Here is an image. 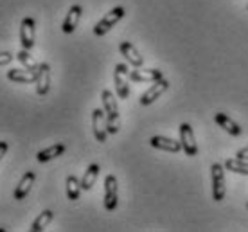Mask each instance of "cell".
I'll use <instances>...</instances> for the list:
<instances>
[{
	"label": "cell",
	"mask_w": 248,
	"mask_h": 232,
	"mask_svg": "<svg viewBox=\"0 0 248 232\" xmlns=\"http://www.w3.org/2000/svg\"><path fill=\"white\" fill-rule=\"evenodd\" d=\"M101 101H103V110H105V113H106V130H108L110 135H115V133L121 130L117 99H115V95H113L110 90H103Z\"/></svg>",
	"instance_id": "obj_1"
},
{
	"label": "cell",
	"mask_w": 248,
	"mask_h": 232,
	"mask_svg": "<svg viewBox=\"0 0 248 232\" xmlns=\"http://www.w3.org/2000/svg\"><path fill=\"white\" fill-rule=\"evenodd\" d=\"M212 175V198L214 201H223L227 186H225V168L219 162H214L211 166Z\"/></svg>",
	"instance_id": "obj_2"
},
{
	"label": "cell",
	"mask_w": 248,
	"mask_h": 232,
	"mask_svg": "<svg viewBox=\"0 0 248 232\" xmlns=\"http://www.w3.org/2000/svg\"><path fill=\"white\" fill-rule=\"evenodd\" d=\"M124 15H126V13H124V7H121V6L113 7L112 11L106 13L105 16H103V18H101L99 22L95 24V27H93V34H95V36H105L106 32L110 31L113 25H115L119 20L123 18Z\"/></svg>",
	"instance_id": "obj_3"
},
{
	"label": "cell",
	"mask_w": 248,
	"mask_h": 232,
	"mask_svg": "<svg viewBox=\"0 0 248 232\" xmlns=\"http://www.w3.org/2000/svg\"><path fill=\"white\" fill-rule=\"evenodd\" d=\"M113 81H115V90H117V95L121 99H128L130 95V72H128V67L124 63H119L115 65V70H113Z\"/></svg>",
	"instance_id": "obj_4"
},
{
	"label": "cell",
	"mask_w": 248,
	"mask_h": 232,
	"mask_svg": "<svg viewBox=\"0 0 248 232\" xmlns=\"http://www.w3.org/2000/svg\"><path fill=\"white\" fill-rule=\"evenodd\" d=\"M180 142L182 150L187 157H196L198 155V144H196V137L192 132V126L189 123H182L180 124Z\"/></svg>",
	"instance_id": "obj_5"
},
{
	"label": "cell",
	"mask_w": 248,
	"mask_h": 232,
	"mask_svg": "<svg viewBox=\"0 0 248 232\" xmlns=\"http://www.w3.org/2000/svg\"><path fill=\"white\" fill-rule=\"evenodd\" d=\"M117 178L115 175H108L105 178V209L106 211H115L119 203V193H117Z\"/></svg>",
	"instance_id": "obj_6"
},
{
	"label": "cell",
	"mask_w": 248,
	"mask_h": 232,
	"mask_svg": "<svg viewBox=\"0 0 248 232\" xmlns=\"http://www.w3.org/2000/svg\"><path fill=\"white\" fill-rule=\"evenodd\" d=\"M168 88H169L168 79H164V77H162V79L155 81L142 95H140V105H142V107H149V105H151V103H155V101L158 99L164 92H168Z\"/></svg>",
	"instance_id": "obj_7"
},
{
	"label": "cell",
	"mask_w": 248,
	"mask_h": 232,
	"mask_svg": "<svg viewBox=\"0 0 248 232\" xmlns=\"http://www.w3.org/2000/svg\"><path fill=\"white\" fill-rule=\"evenodd\" d=\"M92 128H93V137L97 139V142H106V113L101 108H95L92 112Z\"/></svg>",
	"instance_id": "obj_8"
},
{
	"label": "cell",
	"mask_w": 248,
	"mask_h": 232,
	"mask_svg": "<svg viewBox=\"0 0 248 232\" xmlns=\"http://www.w3.org/2000/svg\"><path fill=\"white\" fill-rule=\"evenodd\" d=\"M20 42L22 47L27 50L34 47V20L31 16H25L20 24Z\"/></svg>",
	"instance_id": "obj_9"
},
{
	"label": "cell",
	"mask_w": 248,
	"mask_h": 232,
	"mask_svg": "<svg viewBox=\"0 0 248 232\" xmlns=\"http://www.w3.org/2000/svg\"><path fill=\"white\" fill-rule=\"evenodd\" d=\"M50 88V67L49 63H40L36 70V94L47 95Z\"/></svg>",
	"instance_id": "obj_10"
},
{
	"label": "cell",
	"mask_w": 248,
	"mask_h": 232,
	"mask_svg": "<svg viewBox=\"0 0 248 232\" xmlns=\"http://www.w3.org/2000/svg\"><path fill=\"white\" fill-rule=\"evenodd\" d=\"M164 74H162V70H156V69H148L144 70L140 67H137V70H131L130 72V81H137V83H142V81H151L155 83L158 79H162Z\"/></svg>",
	"instance_id": "obj_11"
},
{
	"label": "cell",
	"mask_w": 248,
	"mask_h": 232,
	"mask_svg": "<svg viewBox=\"0 0 248 232\" xmlns=\"http://www.w3.org/2000/svg\"><path fill=\"white\" fill-rule=\"evenodd\" d=\"M119 50H121V54H123L128 63H131L133 67H142L144 65V58L140 56V52L137 50V47L131 42H121L119 45Z\"/></svg>",
	"instance_id": "obj_12"
},
{
	"label": "cell",
	"mask_w": 248,
	"mask_h": 232,
	"mask_svg": "<svg viewBox=\"0 0 248 232\" xmlns=\"http://www.w3.org/2000/svg\"><path fill=\"white\" fill-rule=\"evenodd\" d=\"M81 15H83V7L78 6V4L68 9L67 16H65V22H63V25H62V29L65 34H72V32L76 31V27H78V24H79V20H81Z\"/></svg>",
	"instance_id": "obj_13"
},
{
	"label": "cell",
	"mask_w": 248,
	"mask_h": 232,
	"mask_svg": "<svg viewBox=\"0 0 248 232\" xmlns=\"http://www.w3.org/2000/svg\"><path fill=\"white\" fill-rule=\"evenodd\" d=\"M149 144L153 146V148H156V150L169 151V153H178V151L182 150V142L173 140V139H168V137H162V135H155V137H151Z\"/></svg>",
	"instance_id": "obj_14"
},
{
	"label": "cell",
	"mask_w": 248,
	"mask_h": 232,
	"mask_svg": "<svg viewBox=\"0 0 248 232\" xmlns=\"http://www.w3.org/2000/svg\"><path fill=\"white\" fill-rule=\"evenodd\" d=\"M214 121H216V124L219 126V128H223L225 132L230 133V135H234V137H237V135H241V126L237 124V123H234V121L230 119L227 113L223 112H217L216 115H214Z\"/></svg>",
	"instance_id": "obj_15"
},
{
	"label": "cell",
	"mask_w": 248,
	"mask_h": 232,
	"mask_svg": "<svg viewBox=\"0 0 248 232\" xmlns=\"http://www.w3.org/2000/svg\"><path fill=\"white\" fill-rule=\"evenodd\" d=\"M7 79L13 83H36V72L29 69L7 70Z\"/></svg>",
	"instance_id": "obj_16"
},
{
	"label": "cell",
	"mask_w": 248,
	"mask_h": 232,
	"mask_svg": "<svg viewBox=\"0 0 248 232\" xmlns=\"http://www.w3.org/2000/svg\"><path fill=\"white\" fill-rule=\"evenodd\" d=\"M34 178H36V175H34L32 171H27V173L22 176V180H20L16 189H15V200H24L25 196L29 195L32 184H34Z\"/></svg>",
	"instance_id": "obj_17"
},
{
	"label": "cell",
	"mask_w": 248,
	"mask_h": 232,
	"mask_svg": "<svg viewBox=\"0 0 248 232\" xmlns=\"http://www.w3.org/2000/svg\"><path fill=\"white\" fill-rule=\"evenodd\" d=\"M65 150H67V148H65V144L49 146V148H45V150L38 151V155H36L38 162H40V164L49 162V160H52V158H56V157H60V155H63V153H65Z\"/></svg>",
	"instance_id": "obj_18"
},
{
	"label": "cell",
	"mask_w": 248,
	"mask_h": 232,
	"mask_svg": "<svg viewBox=\"0 0 248 232\" xmlns=\"http://www.w3.org/2000/svg\"><path fill=\"white\" fill-rule=\"evenodd\" d=\"M99 164H90L85 171V176H83V180H81V187L85 189V191H90L92 186L95 184L97 180V176H99Z\"/></svg>",
	"instance_id": "obj_19"
},
{
	"label": "cell",
	"mask_w": 248,
	"mask_h": 232,
	"mask_svg": "<svg viewBox=\"0 0 248 232\" xmlns=\"http://www.w3.org/2000/svg\"><path fill=\"white\" fill-rule=\"evenodd\" d=\"M225 168L227 171H232V173H237V175H247L248 176V160H243V158H229L225 162Z\"/></svg>",
	"instance_id": "obj_20"
},
{
	"label": "cell",
	"mask_w": 248,
	"mask_h": 232,
	"mask_svg": "<svg viewBox=\"0 0 248 232\" xmlns=\"http://www.w3.org/2000/svg\"><path fill=\"white\" fill-rule=\"evenodd\" d=\"M81 182L76 178L74 175H68L67 176V196H68V200H79V195H81Z\"/></svg>",
	"instance_id": "obj_21"
},
{
	"label": "cell",
	"mask_w": 248,
	"mask_h": 232,
	"mask_svg": "<svg viewBox=\"0 0 248 232\" xmlns=\"http://www.w3.org/2000/svg\"><path fill=\"white\" fill-rule=\"evenodd\" d=\"M52 218H54V213L52 211H44V213L38 216L36 220L32 221V225H31V232H40V231H44L45 227L49 225L50 221H52Z\"/></svg>",
	"instance_id": "obj_22"
},
{
	"label": "cell",
	"mask_w": 248,
	"mask_h": 232,
	"mask_svg": "<svg viewBox=\"0 0 248 232\" xmlns=\"http://www.w3.org/2000/svg\"><path fill=\"white\" fill-rule=\"evenodd\" d=\"M16 58H18V62L22 63V65H24L25 69L34 70V72L38 70V65H40V63L34 62V58H32L31 54H29V50H27V49H22V50H20L18 54H16Z\"/></svg>",
	"instance_id": "obj_23"
},
{
	"label": "cell",
	"mask_w": 248,
	"mask_h": 232,
	"mask_svg": "<svg viewBox=\"0 0 248 232\" xmlns=\"http://www.w3.org/2000/svg\"><path fill=\"white\" fill-rule=\"evenodd\" d=\"M13 54L11 52H0V67L2 65H7V63H11L13 62Z\"/></svg>",
	"instance_id": "obj_24"
},
{
	"label": "cell",
	"mask_w": 248,
	"mask_h": 232,
	"mask_svg": "<svg viewBox=\"0 0 248 232\" xmlns=\"http://www.w3.org/2000/svg\"><path fill=\"white\" fill-rule=\"evenodd\" d=\"M237 158H243V160H248V146L247 148H241V150L236 153Z\"/></svg>",
	"instance_id": "obj_25"
},
{
	"label": "cell",
	"mask_w": 248,
	"mask_h": 232,
	"mask_svg": "<svg viewBox=\"0 0 248 232\" xmlns=\"http://www.w3.org/2000/svg\"><path fill=\"white\" fill-rule=\"evenodd\" d=\"M9 150V144H7L6 140H0V160H2V157L6 155V151Z\"/></svg>",
	"instance_id": "obj_26"
},
{
	"label": "cell",
	"mask_w": 248,
	"mask_h": 232,
	"mask_svg": "<svg viewBox=\"0 0 248 232\" xmlns=\"http://www.w3.org/2000/svg\"><path fill=\"white\" fill-rule=\"evenodd\" d=\"M247 209H248V201H247Z\"/></svg>",
	"instance_id": "obj_27"
}]
</instances>
